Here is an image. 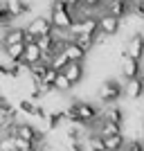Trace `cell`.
<instances>
[{
	"label": "cell",
	"instance_id": "6da1fadb",
	"mask_svg": "<svg viewBox=\"0 0 144 151\" xmlns=\"http://www.w3.org/2000/svg\"><path fill=\"white\" fill-rule=\"evenodd\" d=\"M52 23H54V29H63V32H70L72 25L77 23L75 18V9L68 7L63 0H54L52 2Z\"/></svg>",
	"mask_w": 144,
	"mask_h": 151
},
{
	"label": "cell",
	"instance_id": "7a4b0ae2",
	"mask_svg": "<svg viewBox=\"0 0 144 151\" xmlns=\"http://www.w3.org/2000/svg\"><path fill=\"white\" fill-rule=\"evenodd\" d=\"M122 95H124V86H122L117 79H108V81H104L99 86V90H97V97H99L104 104H113V101H117Z\"/></svg>",
	"mask_w": 144,
	"mask_h": 151
},
{
	"label": "cell",
	"instance_id": "3957f363",
	"mask_svg": "<svg viewBox=\"0 0 144 151\" xmlns=\"http://www.w3.org/2000/svg\"><path fill=\"white\" fill-rule=\"evenodd\" d=\"M27 32L34 34L36 38L52 36V34H54V23H52V18H47V16H36V18H32V23L27 25Z\"/></svg>",
	"mask_w": 144,
	"mask_h": 151
},
{
	"label": "cell",
	"instance_id": "277c9868",
	"mask_svg": "<svg viewBox=\"0 0 144 151\" xmlns=\"http://www.w3.org/2000/svg\"><path fill=\"white\" fill-rule=\"evenodd\" d=\"M72 108L77 111V115H79L81 124H90V122L101 120L99 108L95 106V104H90V101H75V104H72Z\"/></svg>",
	"mask_w": 144,
	"mask_h": 151
},
{
	"label": "cell",
	"instance_id": "5b68a950",
	"mask_svg": "<svg viewBox=\"0 0 144 151\" xmlns=\"http://www.w3.org/2000/svg\"><path fill=\"white\" fill-rule=\"evenodd\" d=\"M77 34H90V36H97L99 34V16H88L83 20H77L72 29H70V36H77Z\"/></svg>",
	"mask_w": 144,
	"mask_h": 151
},
{
	"label": "cell",
	"instance_id": "8992f818",
	"mask_svg": "<svg viewBox=\"0 0 144 151\" xmlns=\"http://www.w3.org/2000/svg\"><path fill=\"white\" fill-rule=\"evenodd\" d=\"M119 18L117 16H113V14H108V12H104V14H99V34L101 36H115L119 32Z\"/></svg>",
	"mask_w": 144,
	"mask_h": 151
},
{
	"label": "cell",
	"instance_id": "52a82bcc",
	"mask_svg": "<svg viewBox=\"0 0 144 151\" xmlns=\"http://www.w3.org/2000/svg\"><path fill=\"white\" fill-rule=\"evenodd\" d=\"M16 135H18L20 140H27L32 145H36V147L43 142V133L38 131L36 126L25 124V122H18V124H16Z\"/></svg>",
	"mask_w": 144,
	"mask_h": 151
},
{
	"label": "cell",
	"instance_id": "ba28073f",
	"mask_svg": "<svg viewBox=\"0 0 144 151\" xmlns=\"http://www.w3.org/2000/svg\"><path fill=\"white\" fill-rule=\"evenodd\" d=\"M119 63H122V75H124L126 81H131V79H138V77H140V70H142V65H140V61H135V59L128 57V54H126V50L122 52V59H119Z\"/></svg>",
	"mask_w": 144,
	"mask_h": 151
},
{
	"label": "cell",
	"instance_id": "9c48e42d",
	"mask_svg": "<svg viewBox=\"0 0 144 151\" xmlns=\"http://www.w3.org/2000/svg\"><path fill=\"white\" fill-rule=\"evenodd\" d=\"M126 54L135 61L144 59V36L142 34H135V36L128 38V43H126Z\"/></svg>",
	"mask_w": 144,
	"mask_h": 151
},
{
	"label": "cell",
	"instance_id": "30bf717a",
	"mask_svg": "<svg viewBox=\"0 0 144 151\" xmlns=\"http://www.w3.org/2000/svg\"><path fill=\"white\" fill-rule=\"evenodd\" d=\"M133 9H135V0H117V2H113V5H108L106 12L113 14V16H117V18L122 20L124 16H128Z\"/></svg>",
	"mask_w": 144,
	"mask_h": 151
},
{
	"label": "cell",
	"instance_id": "8fae6325",
	"mask_svg": "<svg viewBox=\"0 0 144 151\" xmlns=\"http://www.w3.org/2000/svg\"><path fill=\"white\" fill-rule=\"evenodd\" d=\"M63 54L68 57L70 63H83V59H86L88 52L83 50L81 45H77L75 41H70V43H65V47H63Z\"/></svg>",
	"mask_w": 144,
	"mask_h": 151
},
{
	"label": "cell",
	"instance_id": "7c38bea8",
	"mask_svg": "<svg viewBox=\"0 0 144 151\" xmlns=\"http://www.w3.org/2000/svg\"><path fill=\"white\" fill-rule=\"evenodd\" d=\"M25 34H27L25 27H9L5 32V36H2V47L14 45V43H25Z\"/></svg>",
	"mask_w": 144,
	"mask_h": 151
},
{
	"label": "cell",
	"instance_id": "4fadbf2b",
	"mask_svg": "<svg viewBox=\"0 0 144 151\" xmlns=\"http://www.w3.org/2000/svg\"><path fill=\"white\" fill-rule=\"evenodd\" d=\"M124 95H126V97H131V99L142 97V95H144V79H142V77L126 81V83H124Z\"/></svg>",
	"mask_w": 144,
	"mask_h": 151
},
{
	"label": "cell",
	"instance_id": "5bb4252c",
	"mask_svg": "<svg viewBox=\"0 0 144 151\" xmlns=\"http://www.w3.org/2000/svg\"><path fill=\"white\" fill-rule=\"evenodd\" d=\"M122 133V126L119 124H113V122H106L104 117H101L99 122H97V135H101V138H113V135H119Z\"/></svg>",
	"mask_w": 144,
	"mask_h": 151
},
{
	"label": "cell",
	"instance_id": "9a60e30c",
	"mask_svg": "<svg viewBox=\"0 0 144 151\" xmlns=\"http://www.w3.org/2000/svg\"><path fill=\"white\" fill-rule=\"evenodd\" d=\"M5 7L9 9V14H11L14 18L29 12V2H25V0H5Z\"/></svg>",
	"mask_w": 144,
	"mask_h": 151
},
{
	"label": "cell",
	"instance_id": "2e32d148",
	"mask_svg": "<svg viewBox=\"0 0 144 151\" xmlns=\"http://www.w3.org/2000/svg\"><path fill=\"white\" fill-rule=\"evenodd\" d=\"M63 75L72 81V86H75V83H79V81L83 79V63H68V68L63 70Z\"/></svg>",
	"mask_w": 144,
	"mask_h": 151
},
{
	"label": "cell",
	"instance_id": "e0dca14e",
	"mask_svg": "<svg viewBox=\"0 0 144 151\" xmlns=\"http://www.w3.org/2000/svg\"><path fill=\"white\" fill-rule=\"evenodd\" d=\"M23 61L29 63V65L43 61V50L38 47V43H32V45H27V47H25V59H23Z\"/></svg>",
	"mask_w": 144,
	"mask_h": 151
},
{
	"label": "cell",
	"instance_id": "ac0fdd59",
	"mask_svg": "<svg viewBox=\"0 0 144 151\" xmlns=\"http://www.w3.org/2000/svg\"><path fill=\"white\" fill-rule=\"evenodd\" d=\"M25 43H14V45H5V54L11 61H23L25 59Z\"/></svg>",
	"mask_w": 144,
	"mask_h": 151
},
{
	"label": "cell",
	"instance_id": "d6986e66",
	"mask_svg": "<svg viewBox=\"0 0 144 151\" xmlns=\"http://www.w3.org/2000/svg\"><path fill=\"white\" fill-rule=\"evenodd\" d=\"M101 117H104L106 122H113V124H119V126H122V122H124V113H122L117 106L104 108V111H101Z\"/></svg>",
	"mask_w": 144,
	"mask_h": 151
},
{
	"label": "cell",
	"instance_id": "ffe728a7",
	"mask_svg": "<svg viewBox=\"0 0 144 151\" xmlns=\"http://www.w3.org/2000/svg\"><path fill=\"white\" fill-rule=\"evenodd\" d=\"M106 149L108 151H122V149H126L124 135L119 133V135H113V138H106Z\"/></svg>",
	"mask_w": 144,
	"mask_h": 151
},
{
	"label": "cell",
	"instance_id": "44dd1931",
	"mask_svg": "<svg viewBox=\"0 0 144 151\" xmlns=\"http://www.w3.org/2000/svg\"><path fill=\"white\" fill-rule=\"evenodd\" d=\"M72 41H75L77 45H81L83 50H90L95 43H97V36H90V34H77V36H72Z\"/></svg>",
	"mask_w": 144,
	"mask_h": 151
},
{
	"label": "cell",
	"instance_id": "7402d4cb",
	"mask_svg": "<svg viewBox=\"0 0 144 151\" xmlns=\"http://www.w3.org/2000/svg\"><path fill=\"white\" fill-rule=\"evenodd\" d=\"M70 88H72V81H70L63 72H59V75H57V81H54V90H57V93H68Z\"/></svg>",
	"mask_w": 144,
	"mask_h": 151
},
{
	"label": "cell",
	"instance_id": "603a6c76",
	"mask_svg": "<svg viewBox=\"0 0 144 151\" xmlns=\"http://www.w3.org/2000/svg\"><path fill=\"white\" fill-rule=\"evenodd\" d=\"M88 147H90V151H108L106 149V140L101 138V135H97V133L88 138Z\"/></svg>",
	"mask_w": 144,
	"mask_h": 151
},
{
	"label": "cell",
	"instance_id": "cb8c5ba5",
	"mask_svg": "<svg viewBox=\"0 0 144 151\" xmlns=\"http://www.w3.org/2000/svg\"><path fill=\"white\" fill-rule=\"evenodd\" d=\"M65 138L75 145V142H81V138H83V133H81V129H77V126H70L68 131H65Z\"/></svg>",
	"mask_w": 144,
	"mask_h": 151
},
{
	"label": "cell",
	"instance_id": "d4e9b609",
	"mask_svg": "<svg viewBox=\"0 0 144 151\" xmlns=\"http://www.w3.org/2000/svg\"><path fill=\"white\" fill-rule=\"evenodd\" d=\"M65 120V115L61 113V111H57V113H50L47 115V124H50V129H57L61 122Z\"/></svg>",
	"mask_w": 144,
	"mask_h": 151
},
{
	"label": "cell",
	"instance_id": "484cf974",
	"mask_svg": "<svg viewBox=\"0 0 144 151\" xmlns=\"http://www.w3.org/2000/svg\"><path fill=\"white\" fill-rule=\"evenodd\" d=\"M104 5H106V0H81V7H86L88 12H95V9H99Z\"/></svg>",
	"mask_w": 144,
	"mask_h": 151
},
{
	"label": "cell",
	"instance_id": "4316f807",
	"mask_svg": "<svg viewBox=\"0 0 144 151\" xmlns=\"http://www.w3.org/2000/svg\"><path fill=\"white\" fill-rule=\"evenodd\" d=\"M11 18H14V16L9 14V9H7L5 5H0V25H2V27H7L9 23H11Z\"/></svg>",
	"mask_w": 144,
	"mask_h": 151
},
{
	"label": "cell",
	"instance_id": "83f0119b",
	"mask_svg": "<svg viewBox=\"0 0 144 151\" xmlns=\"http://www.w3.org/2000/svg\"><path fill=\"white\" fill-rule=\"evenodd\" d=\"M9 113H14L11 104H9V99L5 95H0V115H9Z\"/></svg>",
	"mask_w": 144,
	"mask_h": 151
},
{
	"label": "cell",
	"instance_id": "f1b7e54d",
	"mask_svg": "<svg viewBox=\"0 0 144 151\" xmlns=\"http://www.w3.org/2000/svg\"><path fill=\"white\" fill-rule=\"evenodd\" d=\"M18 108H20V111H25L27 115H34V111H36V106H34L29 99H20L18 101Z\"/></svg>",
	"mask_w": 144,
	"mask_h": 151
},
{
	"label": "cell",
	"instance_id": "f546056e",
	"mask_svg": "<svg viewBox=\"0 0 144 151\" xmlns=\"http://www.w3.org/2000/svg\"><path fill=\"white\" fill-rule=\"evenodd\" d=\"M144 145H140L138 140H131V142H126V149L124 151H142Z\"/></svg>",
	"mask_w": 144,
	"mask_h": 151
},
{
	"label": "cell",
	"instance_id": "4dcf8cb0",
	"mask_svg": "<svg viewBox=\"0 0 144 151\" xmlns=\"http://www.w3.org/2000/svg\"><path fill=\"white\" fill-rule=\"evenodd\" d=\"M133 12L138 14V16H144V0H135V9Z\"/></svg>",
	"mask_w": 144,
	"mask_h": 151
},
{
	"label": "cell",
	"instance_id": "1f68e13d",
	"mask_svg": "<svg viewBox=\"0 0 144 151\" xmlns=\"http://www.w3.org/2000/svg\"><path fill=\"white\" fill-rule=\"evenodd\" d=\"M70 149H72V151H86V142H83V140H81V142H75Z\"/></svg>",
	"mask_w": 144,
	"mask_h": 151
},
{
	"label": "cell",
	"instance_id": "d6a6232c",
	"mask_svg": "<svg viewBox=\"0 0 144 151\" xmlns=\"http://www.w3.org/2000/svg\"><path fill=\"white\" fill-rule=\"evenodd\" d=\"M68 7H72V9H77V7H81V0H63Z\"/></svg>",
	"mask_w": 144,
	"mask_h": 151
}]
</instances>
